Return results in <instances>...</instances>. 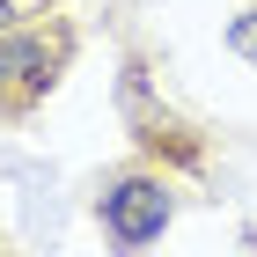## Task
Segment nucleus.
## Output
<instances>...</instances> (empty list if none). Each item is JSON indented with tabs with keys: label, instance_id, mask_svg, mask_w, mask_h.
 I'll return each mask as SVG.
<instances>
[{
	"label": "nucleus",
	"instance_id": "nucleus-2",
	"mask_svg": "<svg viewBox=\"0 0 257 257\" xmlns=\"http://www.w3.org/2000/svg\"><path fill=\"white\" fill-rule=\"evenodd\" d=\"M44 81H52V59H44V44H30V37H8V44H0V88H15L8 103L44 96Z\"/></svg>",
	"mask_w": 257,
	"mask_h": 257
},
{
	"label": "nucleus",
	"instance_id": "nucleus-1",
	"mask_svg": "<svg viewBox=\"0 0 257 257\" xmlns=\"http://www.w3.org/2000/svg\"><path fill=\"white\" fill-rule=\"evenodd\" d=\"M103 228L118 250H140L169 228V184L162 177H125L118 191H103Z\"/></svg>",
	"mask_w": 257,
	"mask_h": 257
},
{
	"label": "nucleus",
	"instance_id": "nucleus-4",
	"mask_svg": "<svg viewBox=\"0 0 257 257\" xmlns=\"http://www.w3.org/2000/svg\"><path fill=\"white\" fill-rule=\"evenodd\" d=\"M0 22H15V0H0Z\"/></svg>",
	"mask_w": 257,
	"mask_h": 257
},
{
	"label": "nucleus",
	"instance_id": "nucleus-3",
	"mask_svg": "<svg viewBox=\"0 0 257 257\" xmlns=\"http://www.w3.org/2000/svg\"><path fill=\"white\" fill-rule=\"evenodd\" d=\"M228 44H235L242 59H257V15H242V22H235V30H228Z\"/></svg>",
	"mask_w": 257,
	"mask_h": 257
}]
</instances>
